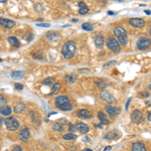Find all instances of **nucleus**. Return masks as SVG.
I'll use <instances>...</instances> for the list:
<instances>
[{
	"instance_id": "obj_1",
	"label": "nucleus",
	"mask_w": 151,
	"mask_h": 151,
	"mask_svg": "<svg viewBox=\"0 0 151 151\" xmlns=\"http://www.w3.org/2000/svg\"><path fill=\"white\" fill-rule=\"evenodd\" d=\"M62 53L65 58L69 60L72 58L76 53V43L73 40H69L65 42V45L62 47Z\"/></svg>"
},
{
	"instance_id": "obj_2",
	"label": "nucleus",
	"mask_w": 151,
	"mask_h": 151,
	"mask_svg": "<svg viewBox=\"0 0 151 151\" xmlns=\"http://www.w3.org/2000/svg\"><path fill=\"white\" fill-rule=\"evenodd\" d=\"M55 106L62 111H70L73 109L70 99L67 96H58L55 99Z\"/></svg>"
},
{
	"instance_id": "obj_3",
	"label": "nucleus",
	"mask_w": 151,
	"mask_h": 151,
	"mask_svg": "<svg viewBox=\"0 0 151 151\" xmlns=\"http://www.w3.org/2000/svg\"><path fill=\"white\" fill-rule=\"evenodd\" d=\"M114 35H116V37L118 38L119 43L125 45L128 41V37H127V32L124 29L122 26H117V27L114 29Z\"/></svg>"
},
{
	"instance_id": "obj_4",
	"label": "nucleus",
	"mask_w": 151,
	"mask_h": 151,
	"mask_svg": "<svg viewBox=\"0 0 151 151\" xmlns=\"http://www.w3.org/2000/svg\"><path fill=\"white\" fill-rule=\"evenodd\" d=\"M4 123H5L6 128L8 129L9 131L17 130L19 128V126H20V123H19V121L17 120L16 117H8V118L5 119Z\"/></svg>"
},
{
	"instance_id": "obj_5",
	"label": "nucleus",
	"mask_w": 151,
	"mask_h": 151,
	"mask_svg": "<svg viewBox=\"0 0 151 151\" xmlns=\"http://www.w3.org/2000/svg\"><path fill=\"white\" fill-rule=\"evenodd\" d=\"M106 45H107V47L114 52H119L121 50L120 43L118 42V40H117L115 37H109L106 41Z\"/></svg>"
},
{
	"instance_id": "obj_6",
	"label": "nucleus",
	"mask_w": 151,
	"mask_h": 151,
	"mask_svg": "<svg viewBox=\"0 0 151 151\" xmlns=\"http://www.w3.org/2000/svg\"><path fill=\"white\" fill-rule=\"evenodd\" d=\"M150 47V40L147 37H140L137 41V47L141 50H145Z\"/></svg>"
},
{
	"instance_id": "obj_7",
	"label": "nucleus",
	"mask_w": 151,
	"mask_h": 151,
	"mask_svg": "<svg viewBox=\"0 0 151 151\" xmlns=\"http://www.w3.org/2000/svg\"><path fill=\"white\" fill-rule=\"evenodd\" d=\"M105 111L107 112L109 117L112 119H114L117 115L120 114V109L117 108V107H113V106H106L105 107Z\"/></svg>"
},
{
	"instance_id": "obj_8",
	"label": "nucleus",
	"mask_w": 151,
	"mask_h": 151,
	"mask_svg": "<svg viewBox=\"0 0 151 151\" xmlns=\"http://www.w3.org/2000/svg\"><path fill=\"white\" fill-rule=\"evenodd\" d=\"M18 137H19V140L20 141H23V142H25V141H27L29 138H30V132H29V129L24 127L20 130V132L18 134Z\"/></svg>"
},
{
	"instance_id": "obj_9",
	"label": "nucleus",
	"mask_w": 151,
	"mask_h": 151,
	"mask_svg": "<svg viewBox=\"0 0 151 151\" xmlns=\"http://www.w3.org/2000/svg\"><path fill=\"white\" fill-rule=\"evenodd\" d=\"M131 120L133 121L134 123H140L143 121V114L141 111H138V110H135L132 112L131 114Z\"/></svg>"
},
{
	"instance_id": "obj_10",
	"label": "nucleus",
	"mask_w": 151,
	"mask_h": 151,
	"mask_svg": "<svg viewBox=\"0 0 151 151\" xmlns=\"http://www.w3.org/2000/svg\"><path fill=\"white\" fill-rule=\"evenodd\" d=\"M101 98L102 100H104L105 102H107V103H114V102L116 101V99H115V97L113 96V95H111L109 92H107V91H102L101 92Z\"/></svg>"
},
{
	"instance_id": "obj_11",
	"label": "nucleus",
	"mask_w": 151,
	"mask_h": 151,
	"mask_svg": "<svg viewBox=\"0 0 151 151\" xmlns=\"http://www.w3.org/2000/svg\"><path fill=\"white\" fill-rule=\"evenodd\" d=\"M47 40L55 45V43H57L58 41H60V37L58 32H55V31H50V32L47 33Z\"/></svg>"
},
{
	"instance_id": "obj_12",
	"label": "nucleus",
	"mask_w": 151,
	"mask_h": 151,
	"mask_svg": "<svg viewBox=\"0 0 151 151\" xmlns=\"http://www.w3.org/2000/svg\"><path fill=\"white\" fill-rule=\"evenodd\" d=\"M129 23L136 28H141L145 25V21L142 18H131L129 19Z\"/></svg>"
},
{
	"instance_id": "obj_13",
	"label": "nucleus",
	"mask_w": 151,
	"mask_h": 151,
	"mask_svg": "<svg viewBox=\"0 0 151 151\" xmlns=\"http://www.w3.org/2000/svg\"><path fill=\"white\" fill-rule=\"evenodd\" d=\"M0 24L5 28H12L15 25V22L7 18H0Z\"/></svg>"
},
{
	"instance_id": "obj_14",
	"label": "nucleus",
	"mask_w": 151,
	"mask_h": 151,
	"mask_svg": "<svg viewBox=\"0 0 151 151\" xmlns=\"http://www.w3.org/2000/svg\"><path fill=\"white\" fill-rule=\"evenodd\" d=\"M78 117L81 119H89L92 117V113L90 111L86 110V109H83V110H80L78 112Z\"/></svg>"
},
{
	"instance_id": "obj_15",
	"label": "nucleus",
	"mask_w": 151,
	"mask_h": 151,
	"mask_svg": "<svg viewBox=\"0 0 151 151\" xmlns=\"http://www.w3.org/2000/svg\"><path fill=\"white\" fill-rule=\"evenodd\" d=\"M132 151H146V146L142 142H135L132 145Z\"/></svg>"
},
{
	"instance_id": "obj_16",
	"label": "nucleus",
	"mask_w": 151,
	"mask_h": 151,
	"mask_svg": "<svg viewBox=\"0 0 151 151\" xmlns=\"http://www.w3.org/2000/svg\"><path fill=\"white\" fill-rule=\"evenodd\" d=\"M119 137H120V134L118 133V131H110V132L105 135V139H108V140H114Z\"/></svg>"
},
{
	"instance_id": "obj_17",
	"label": "nucleus",
	"mask_w": 151,
	"mask_h": 151,
	"mask_svg": "<svg viewBox=\"0 0 151 151\" xmlns=\"http://www.w3.org/2000/svg\"><path fill=\"white\" fill-rule=\"evenodd\" d=\"M76 128H77L78 130L83 134H86L87 132H89V126H88L87 124L83 123V122L78 123V125L76 126Z\"/></svg>"
},
{
	"instance_id": "obj_18",
	"label": "nucleus",
	"mask_w": 151,
	"mask_h": 151,
	"mask_svg": "<svg viewBox=\"0 0 151 151\" xmlns=\"http://www.w3.org/2000/svg\"><path fill=\"white\" fill-rule=\"evenodd\" d=\"M94 41H95V45H96L97 47L101 48L104 45V37L101 35H96V37H95V40Z\"/></svg>"
},
{
	"instance_id": "obj_19",
	"label": "nucleus",
	"mask_w": 151,
	"mask_h": 151,
	"mask_svg": "<svg viewBox=\"0 0 151 151\" xmlns=\"http://www.w3.org/2000/svg\"><path fill=\"white\" fill-rule=\"evenodd\" d=\"M79 12L81 14H87L89 12V8H88V6L86 5L85 2H79Z\"/></svg>"
},
{
	"instance_id": "obj_20",
	"label": "nucleus",
	"mask_w": 151,
	"mask_h": 151,
	"mask_svg": "<svg viewBox=\"0 0 151 151\" xmlns=\"http://www.w3.org/2000/svg\"><path fill=\"white\" fill-rule=\"evenodd\" d=\"M98 118H99L101 124H103V125H108V124H109L108 118H107V116L105 115L103 112H99V113H98Z\"/></svg>"
},
{
	"instance_id": "obj_21",
	"label": "nucleus",
	"mask_w": 151,
	"mask_h": 151,
	"mask_svg": "<svg viewBox=\"0 0 151 151\" xmlns=\"http://www.w3.org/2000/svg\"><path fill=\"white\" fill-rule=\"evenodd\" d=\"M25 105H24L23 103H18L15 105V107H14V112L15 113H22V112L25 111Z\"/></svg>"
},
{
	"instance_id": "obj_22",
	"label": "nucleus",
	"mask_w": 151,
	"mask_h": 151,
	"mask_svg": "<svg viewBox=\"0 0 151 151\" xmlns=\"http://www.w3.org/2000/svg\"><path fill=\"white\" fill-rule=\"evenodd\" d=\"M25 75V73L24 72H12L11 73V78L14 80H18V79H22L23 76Z\"/></svg>"
},
{
	"instance_id": "obj_23",
	"label": "nucleus",
	"mask_w": 151,
	"mask_h": 151,
	"mask_svg": "<svg viewBox=\"0 0 151 151\" xmlns=\"http://www.w3.org/2000/svg\"><path fill=\"white\" fill-rule=\"evenodd\" d=\"M11 112H12V110L9 106H5L2 109H0V114L3 116H9L11 114Z\"/></svg>"
},
{
	"instance_id": "obj_24",
	"label": "nucleus",
	"mask_w": 151,
	"mask_h": 151,
	"mask_svg": "<svg viewBox=\"0 0 151 151\" xmlns=\"http://www.w3.org/2000/svg\"><path fill=\"white\" fill-rule=\"evenodd\" d=\"M8 42L9 45H11V47H19V41L17 38L13 37V36H11V37H8Z\"/></svg>"
},
{
	"instance_id": "obj_25",
	"label": "nucleus",
	"mask_w": 151,
	"mask_h": 151,
	"mask_svg": "<svg viewBox=\"0 0 151 151\" xmlns=\"http://www.w3.org/2000/svg\"><path fill=\"white\" fill-rule=\"evenodd\" d=\"M60 90V83H55L52 86V95H57Z\"/></svg>"
},
{
	"instance_id": "obj_26",
	"label": "nucleus",
	"mask_w": 151,
	"mask_h": 151,
	"mask_svg": "<svg viewBox=\"0 0 151 151\" xmlns=\"http://www.w3.org/2000/svg\"><path fill=\"white\" fill-rule=\"evenodd\" d=\"M65 81H67V83L69 85H72L73 83H75V81H76V76L75 75H67L65 77Z\"/></svg>"
},
{
	"instance_id": "obj_27",
	"label": "nucleus",
	"mask_w": 151,
	"mask_h": 151,
	"mask_svg": "<svg viewBox=\"0 0 151 151\" xmlns=\"http://www.w3.org/2000/svg\"><path fill=\"white\" fill-rule=\"evenodd\" d=\"M96 84H97V86H98L99 88H106L107 86H108V83H107L106 81H104V80H102V79H99V80H97L96 81Z\"/></svg>"
},
{
	"instance_id": "obj_28",
	"label": "nucleus",
	"mask_w": 151,
	"mask_h": 151,
	"mask_svg": "<svg viewBox=\"0 0 151 151\" xmlns=\"http://www.w3.org/2000/svg\"><path fill=\"white\" fill-rule=\"evenodd\" d=\"M63 138H64L65 140H75V139H77V135L73 133H68V134H65V135L63 136Z\"/></svg>"
},
{
	"instance_id": "obj_29",
	"label": "nucleus",
	"mask_w": 151,
	"mask_h": 151,
	"mask_svg": "<svg viewBox=\"0 0 151 151\" xmlns=\"http://www.w3.org/2000/svg\"><path fill=\"white\" fill-rule=\"evenodd\" d=\"M52 128H53V130L60 131V132L64 131V127H63V125H60L58 122H53L52 123Z\"/></svg>"
},
{
	"instance_id": "obj_30",
	"label": "nucleus",
	"mask_w": 151,
	"mask_h": 151,
	"mask_svg": "<svg viewBox=\"0 0 151 151\" xmlns=\"http://www.w3.org/2000/svg\"><path fill=\"white\" fill-rule=\"evenodd\" d=\"M82 28L84 29V30H87V31H92L93 30V26H92L91 23L89 22H85L82 24Z\"/></svg>"
},
{
	"instance_id": "obj_31",
	"label": "nucleus",
	"mask_w": 151,
	"mask_h": 151,
	"mask_svg": "<svg viewBox=\"0 0 151 151\" xmlns=\"http://www.w3.org/2000/svg\"><path fill=\"white\" fill-rule=\"evenodd\" d=\"M30 117H31V119H32V121L33 122H35L36 124H40V117L37 116V114H35V113H33V112H30Z\"/></svg>"
},
{
	"instance_id": "obj_32",
	"label": "nucleus",
	"mask_w": 151,
	"mask_h": 151,
	"mask_svg": "<svg viewBox=\"0 0 151 151\" xmlns=\"http://www.w3.org/2000/svg\"><path fill=\"white\" fill-rule=\"evenodd\" d=\"M7 104V100L4 98L2 95H0V109L3 108V107H5Z\"/></svg>"
},
{
	"instance_id": "obj_33",
	"label": "nucleus",
	"mask_w": 151,
	"mask_h": 151,
	"mask_svg": "<svg viewBox=\"0 0 151 151\" xmlns=\"http://www.w3.org/2000/svg\"><path fill=\"white\" fill-rule=\"evenodd\" d=\"M55 84V79L53 78H47V79H45V81H43V85H52Z\"/></svg>"
},
{
	"instance_id": "obj_34",
	"label": "nucleus",
	"mask_w": 151,
	"mask_h": 151,
	"mask_svg": "<svg viewBox=\"0 0 151 151\" xmlns=\"http://www.w3.org/2000/svg\"><path fill=\"white\" fill-rule=\"evenodd\" d=\"M12 151H22V148H21V146L16 145V146H14V147H13Z\"/></svg>"
},
{
	"instance_id": "obj_35",
	"label": "nucleus",
	"mask_w": 151,
	"mask_h": 151,
	"mask_svg": "<svg viewBox=\"0 0 151 151\" xmlns=\"http://www.w3.org/2000/svg\"><path fill=\"white\" fill-rule=\"evenodd\" d=\"M37 26H40V27H50V24L48 23H37Z\"/></svg>"
},
{
	"instance_id": "obj_36",
	"label": "nucleus",
	"mask_w": 151,
	"mask_h": 151,
	"mask_svg": "<svg viewBox=\"0 0 151 151\" xmlns=\"http://www.w3.org/2000/svg\"><path fill=\"white\" fill-rule=\"evenodd\" d=\"M58 123H60V125H65V124L68 123V121L65 120V119H60V120H58Z\"/></svg>"
},
{
	"instance_id": "obj_37",
	"label": "nucleus",
	"mask_w": 151,
	"mask_h": 151,
	"mask_svg": "<svg viewBox=\"0 0 151 151\" xmlns=\"http://www.w3.org/2000/svg\"><path fill=\"white\" fill-rule=\"evenodd\" d=\"M116 65V62H110V63H108V64H106L104 65V68H108L109 65Z\"/></svg>"
},
{
	"instance_id": "obj_38",
	"label": "nucleus",
	"mask_w": 151,
	"mask_h": 151,
	"mask_svg": "<svg viewBox=\"0 0 151 151\" xmlns=\"http://www.w3.org/2000/svg\"><path fill=\"white\" fill-rule=\"evenodd\" d=\"M15 88H16L17 90H22V89H23L22 85H19V84H15Z\"/></svg>"
},
{
	"instance_id": "obj_39",
	"label": "nucleus",
	"mask_w": 151,
	"mask_h": 151,
	"mask_svg": "<svg viewBox=\"0 0 151 151\" xmlns=\"http://www.w3.org/2000/svg\"><path fill=\"white\" fill-rule=\"evenodd\" d=\"M76 129H77V128H76V126H74V125H70L69 130H70V132H73V131H75Z\"/></svg>"
},
{
	"instance_id": "obj_40",
	"label": "nucleus",
	"mask_w": 151,
	"mask_h": 151,
	"mask_svg": "<svg viewBox=\"0 0 151 151\" xmlns=\"http://www.w3.org/2000/svg\"><path fill=\"white\" fill-rule=\"evenodd\" d=\"M130 102H131V98L128 99L127 103H126V110H128V107H129V104H130Z\"/></svg>"
},
{
	"instance_id": "obj_41",
	"label": "nucleus",
	"mask_w": 151,
	"mask_h": 151,
	"mask_svg": "<svg viewBox=\"0 0 151 151\" xmlns=\"http://www.w3.org/2000/svg\"><path fill=\"white\" fill-rule=\"evenodd\" d=\"M111 148H112L111 146H107V147L104 149V151H111Z\"/></svg>"
},
{
	"instance_id": "obj_42",
	"label": "nucleus",
	"mask_w": 151,
	"mask_h": 151,
	"mask_svg": "<svg viewBox=\"0 0 151 151\" xmlns=\"http://www.w3.org/2000/svg\"><path fill=\"white\" fill-rule=\"evenodd\" d=\"M142 95L144 97H148V96H149V93H146V92H142Z\"/></svg>"
},
{
	"instance_id": "obj_43",
	"label": "nucleus",
	"mask_w": 151,
	"mask_h": 151,
	"mask_svg": "<svg viewBox=\"0 0 151 151\" xmlns=\"http://www.w3.org/2000/svg\"><path fill=\"white\" fill-rule=\"evenodd\" d=\"M3 119H2V117H0V126H2V123H3Z\"/></svg>"
},
{
	"instance_id": "obj_44",
	"label": "nucleus",
	"mask_w": 151,
	"mask_h": 151,
	"mask_svg": "<svg viewBox=\"0 0 151 151\" xmlns=\"http://www.w3.org/2000/svg\"><path fill=\"white\" fill-rule=\"evenodd\" d=\"M148 121H151V117H150V112H148Z\"/></svg>"
},
{
	"instance_id": "obj_45",
	"label": "nucleus",
	"mask_w": 151,
	"mask_h": 151,
	"mask_svg": "<svg viewBox=\"0 0 151 151\" xmlns=\"http://www.w3.org/2000/svg\"><path fill=\"white\" fill-rule=\"evenodd\" d=\"M145 13L148 14V15H150V10H145Z\"/></svg>"
},
{
	"instance_id": "obj_46",
	"label": "nucleus",
	"mask_w": 151,
	"mask_h": 151,
	"mask_svg": "<svg viewBox=\"0 0 151 151\" xmlns=\"http://www.w3.org/2000/svg\"><path fill=\"white\" fill-rule=\"evenodd\" d=\"M82 151H92L90 148H87V149H84V150H82Z\"/></svg>"
},
{
	"instance_id": "obj_47",
	"label": "nucleus",
	"mask_w": 151,
	"mask_h": 151,
	"mask_svg": "<svg viewBox=\"0 0 151 151\" xmlns=\"http://www.w3.org/2000/svg\"><path fill=\"white\" fill-rule=\"evenodd\" d=\"M108 13H109V14H110V15H113V14H114V12H111V11H109V12H108Z\"/></svg>"
},
{
	"instance_id": "obj_48",
	"label": "nucleus",
	"mask_w": 151,
	"mask_h": 151,
	"mask_svg": "<svg viewBox=\"0 0 151 151\" xmlns=\"http://www.w3.org/2000/svg\"><path fill=\"white\" fill-rule=\"evenodd\" d=\"M0 2H2V3H4V2H6V0H0Z\"/></svg>"
},
{
	"instance_id": "obj_49",
	"label": "nucleus",
	"mask_w": 151,
	"mask_h": 151,
	"mask_svg": "<svg viewBox=\"0 0 151 151\" xmlns=\"http://www.w3.org/2000/svg\"><path fill=\"white\" fill-rule=\"evenodd\" d=\"M0 62H2V58H0Z\"/></svg>"
},
{
	"instance_id": "obj_50",
	"label": "nucleus",
	"mask_w": 151,
	"mask_h": 151,
	"mask_svg": "<svg viewBox=\"0 0 151 151\" xmlns=\"http://www.w3.org/2000/svg\"><path fill=\"white\" fill-rule=\"evenodd\" d=\"M118 1H123V0H118Z\"/></svg>"
},
{
	"instance_id": "obj_51",
	"label": "nucleus",
	"mask_w": 151,
	"mask_h": 151,
	"mask_svg": "<svg viewBox=\"0 0 151 151\" xmlns=\"http://www.w3.org/2000/svg\"><path fill=\"white\" fill-rule=\"evenodd\" d=\"M103 1H104V2H105V1H107V0H103Z\"/></svg>"
},
{
	"instance_id": "obj_52",
	"label": "nucleus",
	"mask_w": 151,
	"mask_h": 151,
	"mask_svg": "<svg viewBox=\"0 0 151 151\" xmlns=\"http://www.w3.org/2000/svg\"><path fill=\"white\" fill-rule=\"evenodd\" d=\"M4 151H7V150H4Z\"/></svg>"
}]
</instances>
